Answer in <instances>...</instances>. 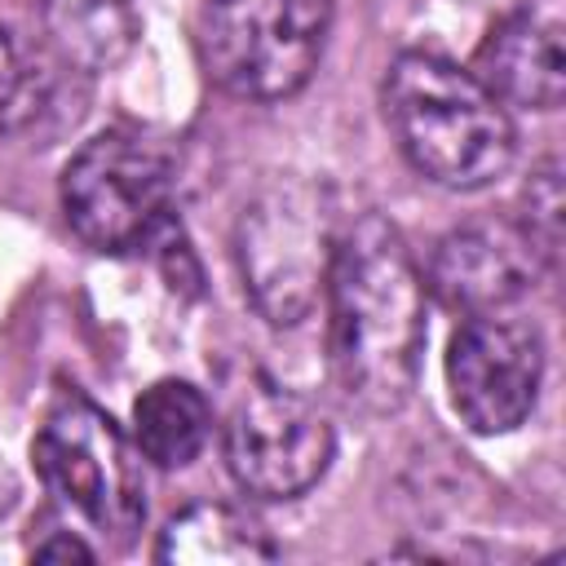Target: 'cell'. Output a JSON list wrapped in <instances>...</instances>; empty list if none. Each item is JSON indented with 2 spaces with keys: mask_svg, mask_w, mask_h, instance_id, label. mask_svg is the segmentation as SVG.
<instances>
[{
  "mask_svg": "<svg viewBox=\"0 0 566 566\" xmlns=\"http://www.w3.org/2000/svg\"><path fill=\"white\" fill-rule=\"evenodd\" d=\"M327 358L340 394L371 416L398 411L424 354V274L402 230L363 212L336 234L327 270Z\"/></svg>",
  "mask_w": 566,
  "mask_h": 566,
  "instance_id": "cell-1",
  "label": "cell"
},
{
  "mask_svg": "<svg viewBox=\"0 0 566 566\" xmlns=\"http://www.w3.org/2000/svg\"><path fill=\"white\" fill-rule=\"evenodd\" d=\"M380 111L407 164L447 190H482L517 155V128L504 102L469 66L424 49L389 62Z\"/></svg>",
  "mask_w": 566,
  "mask_h": 566,
  "instance_id": "cell-2",
  "label": "cell"
},
{
  "mask_svg": "<svg viewBox=\"0 0 566 566\" xmlns=\"http://www.w3.org/2000/svg\"><path fill=\"white\" fill-rule=\"evenodd\" d=\"M332 252V203L323 186L305 177H279L261 186L234 221L243 296L270 327H296L301 318H310L327 287Z\"/></svg>",
  "mask_w": 566,
  "mask_h": 566,
  "instance_id": "cell-3",
  "label": "cell"
},
{
  "mask_svg": "<svg viewBox=\"0 0 566 566\" xmlns=\"http://www.w3.org/2000/svg\"><path fill=\"white\" fill-rule=\"evenodd\" d=\"M31 464L44 491L119 548L146 522V478L137 442L80 389H62L35 429Z\"/></svg>",
  "mask_w": 566,
  "mask_h": 566,
  "instance_id": "cell-4",
  "label": "cell"
},
{
  "mask_svg": "<svg viewBox=\"0 0 566 566\" xmlns=\"http://www.w3.org/2000/svg\"><path fill=\"white\" fill-rule=\"evenodd\" d=\"M332 31V0H203L195 44L208 80L239 102H283L310 84Z\"/></svg>",
  "mask_w": 566,
  "mask_h": 566,
  "instance_id": "cell-5",
  "label": "cell"
},
{
  "mask_svg": "<svg viewBox=\"0 0 566 566\" xmlns=\"http://www.w3.org/2000/svg\"><path fill=\"white\" fill-rule=\"evenodd\" d=\"M62 212L93 252L146 248L172 221V164L142 133H97L62 168Z\"/></svg>",
  "mask_w": 566,
  "mask_h": 566,
  "instance_id": "cell-6",
  "label": "cell"
},
{
  "mask_svg": "<svg viewBox=\"0 0 566 566\" xmlns=\"http://www.w3.org/2000/svg\"><path fill=\"white\" fill-rule=\"evenodd\" d=\"M336 433L327 416L279 380H252L226 420V464L256 500H301L327 473Z\"/></svg>",
  "mask_w": 566,
  "mask_h": 566,
  "instance_id": "cell-7",
  "label": "cell"
},
{
  "mask_svg": "<svg viewBox=\"0 0 566 566\" xmlns=\"http://www.w3.org/2000/svg\"><path fill=\"white\" fill-rule=\"evenodd\" d=\"M544 340L513 314H469L447 345V389L473 433H513L539 398Z\"/></svg>",
  "mask_w": 566,
  "mask_h": 566,
  "instance_id": "cell-8",
  "label": "cell"
},
{
  "mask_svg": "<svg viewBox=\"0 0 566 566\" xmlns=\"http://www.w3.org/2000/svg\"><path fill=\"white\" fill-rule=\"evenodd\" d=\"M553 256L513 217H478L438 239L429 256V292L455 314H500L531 296Z\"/></svg>",
  "mask_w": 566,
  "mask_h": 566,
  "instance_id": "cell-9",
  "label": "cell"
},
{
  "mask_svg": "<svg viewBox=\"0 0 566 566\" xmlns=\"http://www.w3.org/2000/svg\"><path fill=\"white\" fill-rule=\"evenodd\" d=\"M500 102L557 111L566 97V0H517L469 66Z\"/></svg>",
  "mask_w": 566,
  "mask_h": 566,
  "instance_id": "cell-10",
  "label": "cell"
},
{
  "mask_svg": "<svg viewBox=\"0 0 566 566\" xmlns=\"http://www.w3.org/2000/svg\"><path fill=\"white\" fill-rule=\"evenodd\" d=\"M279 544L261 517L226 500H199L168 517L155 544L164 566H261L274 562Z\"/></svg>",
  "mask_w": 566,
  "mask_h": 566,
  "instance_id": "cell-11",
  "label": "cell"
},
{
  "mask_svg": "<svg viewBox=\"0 0 566 566\" xmlns=\"http://www.w3.org/2000/svg\"><path fill=\"white\" fill-rule=\"evenodd\" d=\"M66 75H80L49 40L0 22V137L35 133L62 102Z\"/></svg>",
  "mask_w": 566,
  "mask_h": 566,
  "instance_id": "cell-12",
  "label": "cell"
},
{
  "mask_svg": "<svg viewBox=\"0 0 566 566\" xmlns=\"http://www.w3.org/2000/svg\"><path fill=\"white\" fill-rule=\"evenodd\" d=\"M212 438V407L190 380H155L133 402V442L155 469H186Z\"/></svg>",
  "mask_w": 566,
  "mask_h": 566,
  "instance_id": "cell-13",
  "label": "cell"
},
{
  "mask_svg": "<svg viewBox=\"0 0 566 566\" xmlns=\"http://www.w3.org/2000/svg\"><path fill=\"white\" fill-rule=\"evenodd\" d=\"M35 13L44 22V40L80 75L115 66L137 40L133 0H35Z\"/></svg>",
  "mask_w": 566,
  "mask_h": 566,
  "instance_id": "cell-14",
  "label": "cell"
},
{
  "mask_svg": "<svg viewBox=\"0 0 566 566\" xmlns=\"http://www.w3.org/2000/svg\"><path fill=\"white\" fill-rule=\"evenodd\" d=\"M522 203H526V217H522V226L539 239V248L557 261V248H562V208H566V199H562V164L557 159H544L535 172H531V181H526V190H522Z\"/></svg>",
  "mask_w": 566,
  "mask_h": 566,
  "instance_id": "cell-15",
  "label": "cell"
},
{
  "mask_svg": "<svg viewBox=\"0 0 566 566\" xmlns=\"http://www.w3.org/2000/svg\"><path fill=\"white\" fill-rule=\"evenodd\" d=\"M31 557H35V562H93L97 553H93V548H88L80 535H71V531H57V535L40 539Z\"/></svg>",
  "mask_w": 566,
  "mask_h": 566,
  "instance_id": "cell-16",
  "label": "cell"
}]
</instances>
